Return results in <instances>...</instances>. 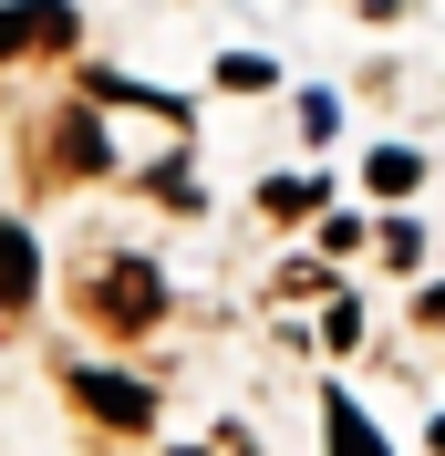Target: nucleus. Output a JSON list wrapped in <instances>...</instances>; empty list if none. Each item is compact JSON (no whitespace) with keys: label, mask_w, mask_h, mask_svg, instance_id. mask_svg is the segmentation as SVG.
I'll use <instances>...</instances> for the list:
<instances>
[{"label":"nucleus","mask_w":445,"mask_h":456,"mask_svg":"<svg viewBox=\"0 0 445 456\" xmlns=\"http://www.w3.org/2000/svg\"><path fill=\"white\" fill-rule=\"evenodd\" d=\"M218 84H228V94H259V84H270V62H259V53H228Z\"/></svg>","instance_id":"9"},{"label":"nucleus","mask_w":445,"mask_h":456,"mask_svg":"<svg viewBox=\"0 0 445 456\" xmlns=\"http://www.w3.org/2000/svg\"><path fill=\"white\" fill-rule=\"evenodd\" d=\"M73 312L93 322V332L135 342L166 322V281H156V259H125V249H93L84 270H73Z\"/></svg>","instance_id":"1"},{"label":"nucleus","mask_w":445,"mask_h":456,"mask_svg":"<svg viewBox=\"0 0 445 456\" xmlns=\"http://www.w3.org/2000/svg\"><path fill=\"white\" fill-rule=\"evenodd\" d=\"M373 187H384V198H404V187H415V156H404V145H384V156H373Z\"/></svg>","instance_id":"8"},{"label":"nucleus","mask_w":445,"mask_h":456,"mask_svg":"<svg viewBox=\"0 0 445 456\" xmlns=\"http://www.w3.org/2000/svg\"><path fill=\"white\" fill-rule=\"evenodd\" d=\"M31 290H42V259H31L21 228L0 218V322H21V312H31Z\"/></svg>","instance_id":"4"},{"label":"nucleus","mask_w":445,"mask_h":456,"mask_svg":"<svg viewBox=\"0 0 445 456\" xmlns=\"http://www.w3.org/2000/svg\"><path fill=\"white\" fill-rule=\"evenodd\" d=\"M259 208H270V218H311V208H321V187H311V176H270V187H259Z\"/></svg>","instance_id":"7"},{"label":"nucleus","mask_w":445,"mask_h":456,"mask_svg":"<svg viewBox=\"0 0 445 456\" xmlns=\"http://www.w3.org/2000/svg\"><path fill=\"white\" fill-rule=\"evenodd\" d=\"M62 42H73V11H62V0H11V11H0V62L62 53Z\"/></svg>","instance_id":"3"},{"label":"nucleus","mask_w":445,"mask_h":456,"mask_svg":"<svg viewBox=\"0 0 445 456\" xmlns=\"http://www.w3.org/2000/svg\"><path fill=\"white\" fill-rule=\"evenodd\" d=\"M62 395L84 404L93 426H114V436H145V426H156V395H145L135 373H93V363H73V373H62Z\"/></svg>","instance_id":"2"},{"label":"nucleus","mask_w":445,"mask_h":456,"mask_svg":"<svg viewBox=\"0 0 445 456\" xmlns=\"http://www.w3.org/2000/svg\"><path fill=\"white\" fill-rule=\"evenodd\" d=\"M332 456H384V436L362 426V404H342V395H332Z\"/></svg>","instance_id":"6"},{"label":"nucleus","mask_w":445,"mask_h":456,"mask_svg":"<svg viewBox=\"0 0 445 456\" xmlns=\"http://www.w3.org/2000/svg\"><path fill=\"white\" fill-rule=\"evenodd\" d=\"M321 342H332V353H352V342H362V312H352V301H332V322H321Z\"/></svg>","instance_id":"10"},{"label":"nucleus","mask_w":445,"mask_h":456,"mask_svg":"<svg viewBox=\"0 0 445 456\" xmlns=\"http://www.w3.org/2000/svg\"><path fill=\"white\" fill-rule=\"evenodd\" d=\"M104 167V135H93V114H62L53 125V176H93Z\"/></svg>","instance_id":"5"}]
</instances>
